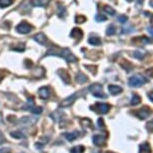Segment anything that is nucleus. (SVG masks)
Masks as SVG:
<instances>
[{"instance_id": "obj_38", "label": "nucleus", "mask_w": 153, "mask_h": 153, "mask_svg": "<svg viewBox=\"0 0 153 153\" xmlns=\"http://www.w3.org/2000/svg\"><path fill=\"white\" fill-rule=\"evenodd\" d=\"M147 31H148V33L153 37V27H148L147 28Z\"/></svg>"}, {"instance_id": "obj_45", "label": "nucleus", "mask_w": 153, "mask_h": 153, "mask_svg": "<svg viewBox=\"0 0 153 153\" xmlns=\"http://www.w3.org/2000/svg\"><path fill=\"white\" fill-rule=\"evenodd\" d=\"M2 137H3V136H2V133L0 132V139H2Z\"/></svg>"}, {"instance_id": "obj_22", "label": "nucleus", "mask_w": 153, "mask_h": 153, "mask_svg": "<svg viewBox=\"0 0 153 153\" xmlns=\"http://www.w3.org/2000/svg\"><path fill=\"white\" fill-rule=\"evenodd\" d=\"M144 56H145V52L144 51H141V50H136L133 52V57H135V58L137 59H143Z\"/></svg>"}, {"instance_id": "obj_47", "label": "nucleus", "mask_w": 153, "mask_h": 153, "mask_svg": "<svg viewBox=\"0 0 153 153\" xmlns=\"http://www.w3.org/2000/svg\"><path fill=\"white\" fill-rule=\"evenodd\" d=\"M109 153H112V152H109Z\"/></svg>"}, {"instance_id": "obj_46", "label": "nucleus", "mask_w": 153, "mask_h": 153, "mask_svg": "<svg viewBox=\"0 0 153 153\" xmlns=\"http://www.w3.org/2000/svg\"><path fill=\"white\" fill-rule=\"evenodd\" d=\"M127 1H128V2H131V1H133V0H127Z\"/></svg>"}, {"instance_id": "obj_5", "label": "nucleus", "mask_w": 153, "mask_h": 153, "mask_svg": "<svg viewBox=\"0 0 153 153\" xmlns=\"http://www.w3.org/2000/svg\"><path fill=\"white\" fill-rule=\"evenodd\" d=\"M36 121H37V118L35 117L25 116V117H22L21 119L18 121V123H19V125L22 127H29V126L34 125Z\"/></svg>"}, {"instance_id": "obj_35", "label": "nucleus", "mask_w": 153, "mask_h": 153, "mask_svg": "<svg viewBox=\"0 0 153 153\" xmlns=\"http://www.w3.org/2000/svg\"><path fill=\"white\" fill-rule=\"evenodd\" d=\"M10 148L6 147V148H0V153H10Z\"/></svg>"}, {"instance_id": "obj_34", "label": "nucleus", "mask_w": 153, "mask_h": 153, "mask_svg": "<svg viewBox=\"0 0 153 153\" xmlns=\"http://www.w3.org/2000/svg\"><path fill=\"white\" fill-rule=\"evenodd\" d=\"M132 31H133V28L127 27V28H123V29H122V33H129V32H132Z\"/></svg>"}, {"instance_id": "obj_10", "label": "nucleus", "mask_w": 153, "mask_h": 153, "mask_svg": "<svg viewBox=\"0 0 153 153\" xmlns=\"http://www.w3.org/2000/svg\"><path fill=\"white\" fill-rule=\"evenodd\" d=\"M33 39L35 40L37 43L41 45H45L46 42H47V37L45 36V34L43 33H37L33 36Z\"/></svg>"}, {"instance_id": "obj_11", "label": "nucleus", "mask_w": 153, "mask_h": 153, "mask_svg": "<svg viewBox=\"0 0 153 153\" xmlns=\"http://www.w3.org/2000/svg\"><path fill=\"white\" fill-rule=\"evenodd\" d=\"M70 36L72 38H75V39H80L81 37L83 36V32L80 28H73L70 32Z\"/></svg>"}, {"instance_id": "obj_27", "label": "nucleus", "mask_w": 153, "mask_h": 153, "mask_svg": "<svg viewBox=\"0 0 153 153\" xmlns=\"http://www.w3.org/2000/svg\"><path fill=\"white\" fill-rule=\"evenodd\" d=\"M29 110L34 114H40L42 112V108L41 107H35V106H29Z\"/></svg>"}, {"instance_id": "obj_4", "label": "nucleus", "mask_w": 153, "mask_h": 153, "mask_svg": "<svg viewBox=\"0 0 153 153\" xmlns=\"http://www.w3.org/2000/svg\"><path fill=\"white\" fill-rule=\"evenodd\" d=\"M31 30H32V26H31L29 23H27L25 21L19 23L16 26V31L21 34H27V33H29Z\"/></svg>"}, {"instance_id": "obj_14", "label": "nucleus", "mask_w": 153, "mask_h": 153, "mask_svg": "<svg viewBox=\"0 0 153 153\" xmlns=\"http://www.w3.org/2000/svg\"><path fill=\"white\" fill-rule=\"evenodd\" d=\"M108 90L112 95H117V94H119L122 92V88H121L120 86H117V85H109Z\"/></svg>"}, {"instance_id": "obj_6", "label": "nucleus", "mask_w": 153, "mask_h": 153, "mask_svg": "<svg viewBox=\"0 0 153 153\" xmlns=\"http://www.w3.org/2000/svg\"><path fill=\"white\" fill-rule=\"evenodd\" d=\"M77 97H78V95H77L76 93H74V94L70 95L69 97L65 98V99L62 100V102L60 103V107L66 108V107H69V106H71L75 102V100L77 99Z\"/></svg>"}, {"instance_id": "obj_7", "label": "nucleus", "mask_w": 153, "mask_h": 153, "mask_svg": "<svg viewBox=\"0 0 153 153\" xmlns=\"http://www.w3.org/2000/svg\"><path fill=\"white\" fill-rule=\"evenodd\" d=\"M94 110L100 114H106L109 111V105L106 103H97L94 106Z\"/></svg>"}, {"instance_id": "obj_30", "label": "nucleus", "mask_w": 153, "mask_h": 153, "mask_svg": "<svg viewBox=\"0 0 153 153\" xmlns=\"http://www.w3.org/2000/svg\"><path fill=\"white\" fill-rule=\"evenodd\" d=\"M11 49H13V50H15V51H18V52H21V51H23L25 49V45H24V43H21V44H19L18 46H13Z\"/></svg>"}, {"instance_id": "obj_28", "label": "nucleus", "mask_w": 153, "mask_h": 153, "mask_svg": "<svg viewBox=\"0 0 153 153\" xmlns=\"http://www.w3.org/2000/svg\"><path fill=\"white\" fill-rule=\"evenodd\" d=\"M84 152V147L83 146H76L71 149V153H83Z\"/></svg>"}, {"instance_id": "obj_2", "label": "nucleus", "mask_w": 153, "mask_h": 153, "mask_svg": "<svg viewBox=\"0 0 153 153\" xmlns=\"http://www.w3.org/2000/svg\"><path fill=\"white\" fill-rule=\"evenodd\" d=\"M59 56H61L62 58H64L67 62H76L77 60H78L77 59V57L75 56L74 54L71 52L70 49H68V48L60 49Z\"/></svg>"}, {"instance_id": "obj_16", "label": "nucleus", "mask_w": 153, "mask_h": 153, "mask_svg": "<svg viewBox=\"0 0 153 153\" xmlns=\"http://www.w3.org/2000/svg\"><path fill=\"white\" fill-rule=\"evenodd\" d=\"M50 0H31V3L33 6H38V7H43L45 5L49 3Z\"/></svg>"}, {"instance_id": "obj_32", "label": "nucleus", "mask_w": 153, "mask_h": 153, "mask_svg": "<svg viewBox=\"0 0 153 153\" xmlns=\"http://www.w3.org/2000/svg\"><path fill=\"white\" fill-rule=\"evenodd\" d=\"M127 19H128V17H127L126 15H119L117 17V20L120 23H125L127 21Z\"/></svg>"}, {"instance_id": "obj_19", "label": "nucleus", "mask_w": 153, "mask_h": 153, "mask_svg": "<svg viewBox=\"0 0 153 153\" xmlns=\"http://www.w3.org/2000/svg\"><path fill=\"white\" fill-rule=\"evenodd\" d=\"M77 136H78V132L74 131V132H69V133H66L65 134V137L66 139H67L68 141H73L77 138Z\"/></svg>"}, {"instance_id": "obj_23", "label": "nucleus", "mask_w": 153, "mask_h": 153, "mask_svg": "<svg viewBox=\"0 0 153 153\" xmlns=\"http://www.w3.org/2000/svg\"><path fill=\"white\" fill-rule=\"evenodd\" d=\"M140 102H141V98H140L139 95L133 94V96H132V98H131V104L132 105H137V104H139Z\"/></svg>"}, {"instance_id": "obj_39", "label": "nucleus", "mask_w": 153, "mask_h": 153, "mask_svg": "<svg viewBox=\"0 0 153 153\" xmlns=\"http://www.w3.org/2000/svg\"><path fill=\"white\" fill-rule=\"evenodd\" d=\"M98 123H99V124H98V125H99V127H103V126H104V125H103V120L101 119V118H99V119H98Z\"/></svg>"}, {"instance_id": "obj_1", "label": "nucleus", "mask_w": 153, "mask_h": 153, "mask_svg": "<svg viewBox=\"0 0 153 153\" xmlns=\"http://www.w3.org/2000/svg\"><path fill=\"white\" fill-rule=\"evenodd\" d=\"M146 82L147 79L144 76H141V75H134L128 80V84L131 87H139V86L145 84Z\"/></svg>"}, {"instance_id": "obj_17", "label": "nucleus", "mask_w": 153, "mask_h": 153, "mask_svg": "<svg viewBox=\"0 0 153 153\" xmlns=\"http://www.w3.org/2000/svg\"><path fill=\"white\" fill-rule=\"evenodd\" d=\"M93 142L95 145H98V146H100V145H103L105 142V140H104V138H103L102 136H100V135H95V136L93 137Z\"/></svg>"}, {"instance_id": "obj_9", "label": "nucleus", "mask_w": 153, "mask_h": 153, "mask_svg": "<svg viewBox=\"0 0 153 153\" xmlns=\"http://www.w3.org/2000/svg\"><path fill=\"white\" fill-rule=\"evenodd\" d=\"M150 113H151V111H150V109H148L147 107H143L141 108L139 111H136L135 112V114L137 115L138 118H140V119H146L147 117L149 116Z\"/></svg>"}, {"instance_id": "obj_18", "label": "nucleus", "mask_w": 153, "mask_h": 153, "mask_svg": "<svg viewBox=\"0 0 153 153\" xmlns=\"http://www.w3.org/2000/svg\"><path fill=\"white\" fill-rule=\"evenodd\" d=\"M57 14L60 18H64V16L66 15V8L63 6V5H58V8H57Z\"/></svg>"}, {"instance_id": "obj_36", "label": "nucleus", "mask_w": 153, "mask_h": 153, "mask_svg": "<svg viewBox=\"0 0 153 153\" xmlns=\"http://www.w3.org/2000/svg\"><path fill=\"white\" fill-rule=\"evenodd\" d=\"M147 129H148L149 131L153 132V121H151V122H149L148 124H147Z\"/></svg>"}, {"instance_id": "obj_43", "label": "nucleus", "mask_w": 153, "mask_h": 153, "mask_svg": "<svg viewBox=\"0 0 153 153\" xmlns=\"http://www.w3.org/2000/svg\"><path fill=\"white\" fill-rule=\"evenodd\" d=\"M150 23H151V25L153 26V15L151 16V20H150Z\"/></svg>"}, {"instance_id": "obj_15", "label": "nucleus", "mask_w": 153, "mask_h": 153, "mask_svg": "<svg viewBox=\"0 0 153 153\" xmlns=\"http://www.w3.org/2000/svg\"><path fill=\"white\" fill-rule=\"evenodd\" d=\"M88 42H89V44L94 45V46H99L102 44V41H101V39L98 36H91L90 38L88 39Z\"/></svg>"}, {"instance_id": "obj_29", "label": "nucleus", "mask_w": 153, "mask_h": 153, "mask_svg": "<svg viewBox=\"0 0 153 153\" xmlns=\"http://www.w3.org/2000/svg\"><path fill=\"white\" fill-rule=\"evenodd\" d=\"M115 32H116V28L114 27V25L108 26L107 30H106V34H107V35H113Z\"/></svg>"}, {"instance_id": "obj_26", "label": "nucleus", "mask_w": 153, "mask_h": 153, "mask_svg": "<svg viewBox=\"0 0 153 153\" xmlns=\"http://www.w3.org/2000/svg\"><path fill=\"white\" fill-rule=\"evenodd\" d=\"M103 10L107 14H109V15H114L115 14V10L111 6H109V5H105V6L103 7Z\"/></svg>"}, {"instance_id": "obj_33", "label": "nucleus", "mask_w": 153, "mask_h": 153, "mask_svg": "<svg viewBox=\"0 0 153 153\" xmlns=\"http://www.w3.org/2000/svg\"><path fill=\"white\" fill-rule=\"evenodd\" d=\"M75 21H76L77 23H83L84 21H86V17L78 15V16H76V20H75Z\"/></svg>"}, {"instance_id": "obj_42", "label": "nucleus", "mask_w": 153, "mask_h": 153, "mask_svg": "<svg viewBox=\"0 0 153 153\" xmlns=\"http://www.w3.org/2000/svg\"><path fill=\"white\" fill-rule=\"evenodd\" d=\"M3 122V116H2V113L0 112V123Z\"/></svg>"}, {"instance_id": "obj_37", "label": "nucleus", "mask_w": 153, "mask_h": 153, "mask_svg": "<svg viewBox=\"0 0 153 153\" xmlns=\"http://www.w3.org/2000/svg\"><path fill=\"white\" fill-rule=\"evenodd\" d=\"M146 73L148 74L149 76L153 77V67H152V68H149V69H147V70H146Z\"/></svg>"}, {"instance_id": "obj_24", "label": "nucleus", "mask_w": 153, "mask_h": 153, "mask_svg": "<svg viewBox=\"0 0 153 153\" xmlns=\"http://www.w3.org/2000/svg\"><path fill=\"white\" fill-rule=\"evenodd\" d=\"M12 3H13V0H0V7L1 8L8 7Z\"/></svg>"}, {"instance_id": "obj_13", "label": "nucleus", "mask_w": 153, "mask_h": 153, "mask_svg": "<svg viewBox=\"0 0 153 153\" xmlns=\"http://www.w3.org/2000/svg\"><path fill=\"white\" fill-rule=\"evenodd\" d=\"M57 73H58L60 75V78H61L63 81H64V83H66V84H68L69 82H70V78H69V75H68V72L66 70H63V69H61V70H58L57 71Z\"/></svg>"}, {"instance_id": "obj_44", "label": "nucleus", "mask_w": 153, "mask_h": 153, "mask_svg": "<svg viewBox=\"0 0 153 153\" xmlns=\"http://www.w3.org/2000/svg\"><path fill=\"white\" fill-rule=\"evenodd\" d=\"M149 4H150V6H151V7H153V0H151V1L149 2Z\"/></svg>"}, {"instance_id": "obj_21", "label": "nucleus", "mask_w": 153, "mask_h": 153, "mask_svg": "<svg viewBox=\"0 0 153 153\" xmlns=\"http://www.w3.org/2000/svg\"><path fill=\"white\" fill-rule=\"evenodd\" d=\"M10 136L13 137V138H16V139H23L25 138V135L22 133L21 131H14V132H11L10 133Z\"/></svg>"}, {"instance_id": "obj_41", "label": "nucleus", "mask_w": 153, "mask_h": 153, "mask_svg": "<svg viewBox=\"0 0 153 153\" xmlns=\"http://www.w3.org/2000/svg\"><path fill=\"white\" fill-rule=\"evenodd\" d=\"M4 78V74H1V71H0V82L2 81V79Z\"/></svg>"}, {"instance_id": "obj_40", "label": "nucleus", "mask_w": 153, "mask_h": 153, "mask_svg": "<svg viewBox=\"0 0 153 153\" xmlns=\"http://www.w3.org/2000/svg\"><path fill=\"white\" fill-rule=\"evenodd\" d=\"M148 97L151 99V101L153 102V91L152 92H150V93H148Z\"/></svg>"}, {"instance_id": "obj_20", "label": "nucleus", "mask_w": 153, "mask_h": 153, "mask_svg": "<svg viewBox=\"0 0 153 153\" xmlns=\"http://www.w3.org/2000/svg\"><path fill=\"white\" fill-rule=\"evenodd\" d=\"M139 153H151V149L148 143H144L140 146V151Z\"/></svg>"}, {"instance_id": "obj_12", "label": "nucleus", "mask_w": 153, "mask_h": 153, "mask_svg": "<svg viewBox=\"0 0 153 153\" xmlns=\"http://www.w3.org/2000/svg\"><path fill=\"white\" fill-rule=\"evenodd\" d=\"M38 95L42 99H47L50 96V90L47 87H41L38 90Z\"/></svg>"}, {"instance_id": "obj_31", "label": "nucleus", "mask_w": 153, "mask_h": 153, "mask_svg": "<svg viewBox=\"0 0 153 153\" xmlns=\"http://www.w3.org/2000/svg\"><path fill=\"white\" fill-rule=\"evenodd\" d=\"M95 20L98 22H104L107 20V18H106L104 15H102V14H97V15L95 16Z\"/></svg>"}, {"instance_id": "obj_3", "label": "nucleus", "mask_w": 153, "mask_h": 153, "mask_svg": "<svg viewBox=\"0 0 153 153\" xmlns=\"http://www.w3.org/2000/svg\"><path fill=\"white\" fill-rule=\"evenodd\" d=\"M89 90L95 97H99V98H105L106 95L103 94L102 92V86L100 84H93L89 87Z\"/></svg>"}, {"instance_id": "obj_8", "label": "nucleus", "mask_w": 153, "mask_h": 153, "mask_svg": "<svg viewBox=\"0 0 153 153\" xmlns=\"http://www.w3.org/2000/svg\"><path fill=\"white\" fill-rule=\"evenodd\" d=\"M132 42H133L135 45H146V44H149V43L151 42V40L145 36H141V37L139 36V37H135V38L132 39Z\"/></svg>"}, {"instance_id": "obj_25", "label": "nucleus", "mask_w": 153, "mask_h": 153, "mask_svg": "<svg viewBox=\"0 0 153 153\" xmlns=\"http://www.w3.org/2000/svg\"><path fill=\"white\" fill-rule=\"evenodd\" d=\"M76 81H77V82H79V83L86 82V81H87V77H86L84 74L78 73V75L76 76Z\"/></svg>"}]
</instances>
